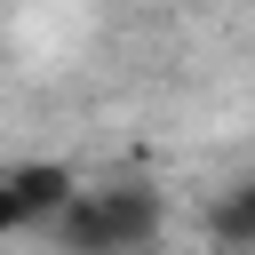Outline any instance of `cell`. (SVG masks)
<instances>
[{"label": "cell", "mask_w": 255, "mask_h": 255, "mask_svg": "<svg viewBox=\"0 0 255 255\" xmlns=\"http://www.w3.org/2000/svg\"><path fill=\"white\" fill-rule=\"evenodd\" d=\"M96 199H104V215H112L120 255H143V247L159 239V223H167V207H159V191H151V183H104Z\"/></svg>", "instance_id": "obj_2"}, {"label": "cell", "mask_w": 255, "mask_h": 255, "mask_svg": "<svg viewBox=\"0 0 255 255\" xmlns=\"http://www.w3.org/2000/svg\"><path fill=\"white\" fill-rule=\"evenodd\" d=\"M0 183H8V199L24 207V223H56V215H64V199L80 191V175H72L64 159H24V167H8Z\"/></svg>", "instance_id": "obj_1"}, {"label": "cell", "mask_w": 255, "mask_h": 255, "mask_svg": "<svg viewBox=\"0 0 255 255\" xmlns=\"http://www.w3.org/2000/svg\"><path fill=\"white\" fill-rule=\"evenodd\" d=\"M207 239L231 247V255H255V175H239L207 199Z\"/></svg>", "instance_id": "obj_4"}, {"label": "cell", "mask_w": 255, "mask_h": 255, "mask_svg": "<svg viewBox=\"0 0 255 255\" xmlns=\"http://www.w3.org/2000/svg\"><path fill=\"white\" fill-rule=\"evenodd\" d=\"M143 255H159V247H143Z\"/></svg>", "instance_id": "obj_5"}, {"label": "cell", "mask_w": 255, "mask_h": 255, "mask_svg": "<svg viewBox=\"0 0 255 255\" xmlns=\"http://www.w3.org/2000/svg\"><path fill=\"white\" fill-rule=\"evenodd\" d=\"M48 231H56V247H64V255H120V239H112V215H104V199H96L88 183L64 199V215H56Z\"/></svg>", "instance_id": "obj_3"}]
</instances>
